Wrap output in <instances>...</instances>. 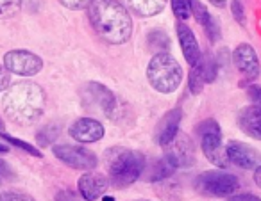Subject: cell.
Listing matches in <instances>:
<instances>
[{"instance_id": "cell-13", "label": "cell", "mask_w": 261, "mask_h": 201, "mask_svg": "<svg viewBox=\"0 0 261 201\" xmlns=\"http://www.w3.org/2000/svg\"><path fill=\"white\" fill-rule=\"evenodd\" d=\"M77 189H79L83 199L95 201L108 192L109 180L100 173H84L77 182Z\"/></svg>"}, {"instance_id": "cell-37", "label": "cell", "mask_w": 261, "mask_h": 201, "mask_svg": "<svg viewBox=\"0 0 261 201\" xmlns=\"http://www.w3.org/2000/svg\"><path fill=\"white\" fill-rule=\"evenodd\" d=\"M254 183L261 189V165H257V168L254 169Z\"/></svg>"}, {"instance_id": "cell-15", "label": "cell", "mask_w": 261, "mask_h": 201, "mask_svg": "<svg viewBox=\"0 0 261 201\" xmlns=\"http://www.w3.org/2000/svg\"><path fill=\"white\" fill-rule=\"evenodd\" d=\"M200 148H202L207 160L217 168H227L231 164L227 158L225 146L222 144V136H215V133L202 136L200 137Z\"/></svg>"}, {"instance_id": "cell-5", "label": "cell", "mask_w": 261, "mask_h": 201, "mask_svg": "<svg viewBox=\"0 0 261 201\" xmlns=\"http://www.w3.org/2000/svg\"><path fill=\"white\" fill-rule=\"evenodd\" d=\"M81 100H83V107L91 112H100L102 116L113 119L116 114V98L113 91L108 86L100 82H86L79 91Z\"/></svg>"}, {"instance_id": "cell-16", "label": "cell", "mask_w": 261, "mask_h": 201, "mask_svg": "<svg viewBox=\"0 0 261 201\" xmlns=\"http://www.w3.org/2000/svg\"><path fill=\"white\" fill-rule=\"evenodd\" d=\"M175 30H177V40H179V45H181V50H182V55H185L186 62L190 66H195L200 59V48H199V41H197L195 34L193 30L190 29L188 25L185 23H177L175 25Z\"/></svg>"}, {"instance_id": "cell-12", "label": "cell", "mask_w": 261, "mask_h": 201, "mask_svg": "<svg viewBox=\"0 0 261 201\" xmlns=\"http://www.w3.org/2000/svg\"><path fill=\"white\" fill-rule=\"evenodd\" d=\"M70 137L75 139L81 144H90V143H97L104 137L106 130L98 119L95 118H79L72 123L68 130Z\"/></svg>"}, {"instance_id": "cell-41", "label": "cell", "mask_w": 261, "mask_h": 201, "mask_svg": "<svg viewBox=\"0 0 261 201\" xmlns=\"http://www.w3.org/2000/svg\"><path fill=\"white\" fill-rule=\"evenodd\" d=\"M102 201H115V197H113V196H104V197H102Z\"/></svg>"}, {"instance_id": "cell-14", "label": "cell", "mask_w": 261, "mask_h": 201, "mask_svg": "<svg viewBox=\"0 0 261 201\" xmlns=\"http://www.w3.org/2000/svg\"><path fill=\"white\" fill-rule=\"evenodd\" d=\"M181 119H182V111L179 107H175V109H170V111L161 118V121L158 123L156 141L161 148H167L168 144L175 139V136L179 133Z\"/></svg>"}, {"instance_id": "cell-26", "label": "cell", "mask_w": 261, "mask_h": 201, "mask_svg": "<svg viewBox=\"0 0 261 201\" xmlns=\"http://www.w3.org/2000/svg\"><path fill=\"white\" fill-rule=\"evenodd\" d=\"M170 6L175 18L188 20L192 16V0H170Z\"/></svg>"}, {"instance_id": "cell-29", "label": "cell", "mask_w": 261, "mask_h": 201, "mask_svg": "<svg viewBox=\"0 0 261 201\" xmlns=\"http://www.w3.org/2000/svg\"><path fill=\"white\" fill-rule=\"evenodd\" d=\"M0 201H36L31 194L20 190H4L0 194Z\"/></svg>"}, {"instance_id": "cell-18", "label": "cell", "mask_w": 261, "mask_h": 201, "mask_svg": "<svg viewBox=\"0 0 261 201\" xmlns=\"http://www.w3.org/2000/svg\"><path fill=\"white\" fill-rule=\"evenodd\" d=\"M238 126L245 136L261 141V107H243L238 112Z\"/></svg>"}, {"instance_id": "cell-40", "label": "cell", "mask_w": 261, "mask_h": 201, "mask_svg": "<svg viewBox=\"0 0 261 201\" xmlns=\"http://www.w3.org/2000/svg\"><path fill=\"white\" fill-rule=\"evenodd\" d=\"M4 130H6V123H4V119L0 118V133L4 132Z\"/></svg>"}, {"instance_id": "cell-8", "label": "cell", "mask_w": 261, "mask_h": 201, "mask_svg": "<svg viewBox=\"0 0 261 201\" xmlns=\"http://www.w3.org/2000/svg\"><path fill=\"white\" fill-rule=\"evenodd\" d=\"M4 68L20 77H34L43 70V59L29 50H11L4 55Z\"/></svg>"}, {"instance_id": "cell-39", "label": "cell", "mask_w": 261, "mask_h": 201, "mask_svg": "<svg viewBox=\"0 0 261 201\" xmlns=\"http://www.w3.org/2000/svg\"><path fill=\"white\" fill-rule=\"evenodd\" d=\"M9 151V148L6 146V144H0V153H8Z\"/></svg>"}, {"instance_id": "cell-25", "label": "cell", "mask_w": 261, "mask_h": 201, "mask_svg": "<svg viewBox=\"0 0 261 201\" xmlns=\"http://www.w3.org/2000/svg\"><path fill=\"white\" fill-rule=\"evenodd\" d=\"M0 137H2V139H4V141H8L9 144H13V146H16V148H20V150L27 151V153L33 155V157H36V158H41V157H43V155H41V151L38 150L36 146H33V144L25 143V141H22V139H18V137L8 136V133H6V132L0 133Z\"/></svg>"}, {"instance_id": "cell-24", "label": "cell", "mask_w": 261, "mask_h": 201, "mask_svg": "<svg viewBox=\"0 0 261 201\" xmlns=\"http://www.w3.org/2000/svg\"><path fill=\"white\" fill-rule=\"evenodd\" d=\"M204 75H202V70H200L199 64L192 66V72H190V77H188V87H190V93L192 94H199L200 91L204 89Z\"/></svg>"}, {"instance_id": "cell-31", "label": "cell", "mask_w": 261, "mask_h": 201, "mask_svg": "<svg viewBox=\"0 0 261 201\" xmlns=\"http://www.w3.org/2000/svg\"><path fill=\"white\" fill-rule=\"evenodd\" d=\"M58 2L70 11H83V9H88V6L91 4V0H58Z\"/></svg>"}, {"instance_id": "cell-22", "label": "cell", "mask_w": 261, "mask_h": 201, "mask_svg": "<svg viewBox=\"0 0 261 201\" xmlns=\"http://www.w3.org/2000/svg\"><path fill=\"white\" fill-rule=\"evenodd\" d=\"M197 64H199L200 70H202V75H204L206 84L215 82V79H217V75H218L217 59H215L210 52H206V54H200V59H199V62H197Z\"/></svg>"}, {"instance_id": "cell-17", "label": "cell", "mask_w": 261, "mask_h": 201, "mask_svg": "<svg viewBox=\"0 0 261 201\" xmlns=\"http://www.w3.org/2000/svg\"><path fill=\"white\" fill-rule=\"evenodd\" d=\"M192 16L195 18V22L202 27L204 34L207 36L210 43H217L218 38H220V25H218L217 20L210 15L206 6L200 4L199 0H192Z\"/></svg>"}, {"instance_id": "cell-23", "label": "cell", "mask_w": 261, "mask_h": 201, "mask_svg": "<svg viewBox=\"0 0 261 201\" xmlns=\"http://www.w3.org/2000/svg\"><path fill=\"white\" fill-rule=\"evenodd\" d=\"M58 137H59V125H56V123H50V125L43 126V128L36 133V141L40 146H48V144L54 143Z\"/></svg>"}, {"instance_id": "cell-32", "label": "cell", "mask_w": 261, "mask_h": 201, "mask_svg": "<svg viewBox=\"0 0 261 201\" xmlns=\"http://www.w3.org/2000/svg\"><path fill=\"white\" fill-rule=\"evenodd\" d=\"M54 201H86V199L79 197L75 192H73V190L63 189V190H59V192L56 194V199H54Z\"/></svg>"}, {"instance_id": "cell-3", "label": "cell", "mask_w": 261, "mask_h": 201, "mask_svg": "<svg viewBox=\"0 0 261 201\" xmlns=\"http://www.w3.org/2000/svg\"><path fill=\"white\" fill-rule=\"evenodd\" d=\"M147 158L142 151L129 148H109L106 151V169L109 185L115 189H127L143 175Z\"/></svg>"}, {"instance_id": "cell-42", "label": "cell", "mask_w": 261, "mask_h": 201, "mask_svg": "<svg viewBox=\"0 0 261 201\" xmlns=\"http://www.w3.org/2000/svg\"><path fill=\"white\" fill-rule=\"evenodd\" d=\"M140 201H145V199H140Z\"/></svg>"}, {"instance_id": "cell-33", "label": "cell", "mask_w": 261, "mask_h": 201, "mask_svg": "<svg viewBox=\"0 0 261 201\" xmlns=\"http://www.w3.org/2000/svg\"><path fill=\"white\" fill-rule=\"evenodd\" d=\"M247 94H249L252 105H256V107H261V86H249V89H247Z\"/></svg>"}, {"instance_id": "cell-20", "label": "cell", "mask_w": 261, "mask_h": 201, "mask_svg": "<svg viewBox=\"0 0 261 201\" xmlns=\"http://www.w3.org/2000/svg\"><path fill=\"white\" fill-rule=\"evenodd\" d=\"M145 171L149 173V175H147V180H149V182H163V180L170 178V176L174 175L175 168L168 162L167 157H161L152 162H147Z\"/></svg>"}, {"instance_id": "cell-7", "label": "cell", "mask_w": 261, "mask_h": 201, "mask_svg": "<svg viewBox=\"0 0 261 201\" xmlns=\"http://www.w3.org/2000/svg\"><path fill=\"white\" fill-rule=\"evenodd\" d=\"M52 153L56 158L63 162L65 165L77 171H91L98 165L97 155L84 146H75V144H56L52 148Z\"/></svg>"}, {"instance_id": "cell-27", "label": "cell", "mask_w": 261, "mask_h": 201, "mask_svg": "<svg viewBox=\"0 0 261 201\" xmlns=\"http://www.w3.org/2000/svg\"><path fill=\"white\" fill-rule=\"evenodd\" d=\"M195 133L197 136H207V133H215V136H222L220 132V125H218L215 119H202L200 123H197L195 126Z\"/></svg>"}, {"instance_id": "cell-35", "label": "cell", "mask_w": 261, "mask_h": 201, "mask_svg": "<svg viewBox=\"0 0 261 201\" xmlns=\"http://www.w3.org/2000/svg\"><path fill=\"white\" fill-rule=\"evenodd\" d=\"M225 201H261V197L256 194H232Z\"/></svg>"}, {"instance_id": "cell-11", "label": "cell", "mask_w": 261, "mask_h": 201, "mask_svg": "<svg viewBox=\"0 0 261 201\" xmlns=\"http://www.w3.org/2000/svg\"><path fill=\"white\" fill-rule=\"evenodd\" d=\"M225 151H227L229 162L242 169H256L257 165H261V153L245 143L229 141Z\"/></svg>"}, {"instance_id": "cell-21", "label": "cell", "mask_w": 261, "mask_h": 201, "mask_svg": "<svg viewBox=\"0 0 261 201\" xmlns=\"http://www.w3.org/2000/svg\"><path fill=\"white\" fill-rule=\"evenodd\" d=\"M147 45H149V50L156 54H163V52H168L170 48V38L165 30L161 29H152L149 34H147Z\"/></svg>"}, {"instance_id": "cell-34", "label": "cell", "mask_w": 261, "mask_h": 201, "mask_svg": "<svg viewBox=\"0 0 261 201\" xmlns=\"http://www.w3.org/2000/svg\"><path fill=\"white\" fill-rule=\"evenodd\" d=\"M9 86H11V73L4 66H0V93L8 89Z\"/></svg>"}, {"instance_id": "cell-10", "label": "cell", "mask_w": 261, "mask_h": 201, "mask_svg": "<svg viewBox=\"0 0 261 201\" xmlns=\"http://www.w3.org/2000/svg\"><path fill=\"white\" fill-rule=\"evenodd\" d=\"M232 62H234L238 73L243 77L245 80H256L259 77L261 66H259V59L257 54L249 43H242L234 48L232 52Z\"/></svg>"}, {"instance_id": "cell-1", "label": "cell", "mask_w": 261, "mask_h": 201, "mask_svg": "<svg viewBox=\"0 0 261 201\" xmlns=\"http://www.w3.org/2000/svg\"><path fill=\"white\" fill-rule=\"evenodd\" d=\"M88 18L102 41L123 45L133 36V18L120 0H91Z\"/></svg>"}, {"instance_id": "cell-36", "label": "cell", "mask_w": 261, "mask_h": 201, "mask_svg": "<svg viewBox=\"0 0 261 201\" xmlns=\"http://www.w3.org/2000/svg\"><path fill=\"white\" fill-rule=\"evenodd\" d=\"M13 176H15L13 175V169L0 158V180H8V178H13Z\"/></svg>"}, {"instance_id": "cell-30", "label": "cell", "mask_w": 261, "mask_h": 201, "mask_svg": "<svg viewBox=\"0 0 261 201\" xmlns=\"http://www.w3.org/2000/svg\"><path fill=\"white\" fill-rule=\"evenodd\" d=\"M231 13L234 16V20L240 23L242 27L247 25V18H245V8H243V0H231Z\"/></svg>"}, {"instance_id": "cell-4", "label": "cell", "mask_w": 261, "mask_h": 201, "mask_svg": "<svg viewBox=\"0 0 261 201\" xmlns=\"http://www.w3.org/2000/svg\"><path fill=\"white\" fill-rule=\"evenodd\" d=\"M147 79L158 93L170 94L179 89L182 82V68L168 52L156 54L147 66Z\"/></svg>"}, {"instance_id": "cell-28", "label": "cell", "mask_w": 261, "mask_h": 201, "mask_svg": "<svg viewBox=\"0 0 261 201\" xmlns=\"http://www.w3.org/2000/svg\"><path fill=\"white\" fill-rule=\"evenodd\" d=\"M22 8V0H0V18H11Z\"/></svg>"}, {"instance_id": "cell-38", "label": "cell", "mask_w": 261, "mask_h": 201, "mask_svg": "<svg viewBox=\"0 0 261 201\" xmlns=\"http://www.w3.org/2000/svg\"><path fill=\"white\" fill-rule=\"evenodd\" d=\"M207 2H211L215 8H225V4H227V0H207Z\"/></svg>"}, {"instance_id": "cell-19", "label": "cell", "mask_w": 261, "mask_h": 201, "mask_svg": "<svg viewBox=\"0 0 261 201\" xmlns=\"http://www.w3.org/2000/svg\"><path fill=\"white\" fill-rule=\"evenodd\" d=\"M125 4L136 16L150 18V16H156L163 11L167 0H125Z\"/></svg>"}, {"instance_id": "cell-6", "label": "cell", "mask_w": 261, "mask_h": 201, "mask_svg": "<svg viewBox=\"0 0 261 201\" xmlns=\"http://www.w3.org/2000/svg\"><path fill=\"white\" fill-rule=\"evenodd\" d=\"M195 189L204 196L229 197L240 189V180L231 173L206 171L195 178Z\"/></svg>"}, {"instance_id": "cell-9", "label": "cell", "mask_w": 261, "mask_h": 201, "mask_svg": "<svg viewBox=\"0 0 261 201\" xmlns=\"http://www.w3.org/2000/svg\"><path fill=\"white\" fill-rule=\"evenodd\" d=\"M165 157L168 158V162L175 169L192 168L195 164V146H193V141L186 133H177L175 139L167 146V155Z\"/></svg>"}, {"instance_id": "cell-2", "label": "cell", "mask_w": 261, "mask_h": 201, "mask_svg": "<svg viewBox=\"0 0 261 201\" xmlns=\"http://www.w3.org/2000/svg\"><path fill=\"white\" fill-rule=\"evenodd\" d=\"M45 91L41 86L31 80H20L8 87L2 107L13 123L20 126H31L43 116L45 112Z\"/></svg>"}]
</instances>
